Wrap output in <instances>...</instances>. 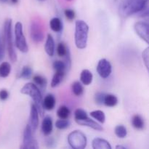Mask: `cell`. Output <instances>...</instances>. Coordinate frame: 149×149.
I'll list each match as a JSON object with an SVG mask.
<instances>
[{
  "mask_svg": "<svg viewBox=\"0 0 149 149\" xmlns=\"http://www.w3.org/2000/svg\"><path fill=\"white\" fill-rule=\"evenodd\" d=\"M90 114L92 117H93L95 119L97 120L99 122H100V123L103 124L106 122V116H105L104 112L102 111H93L90 112Z\"/></svg>",
  "mask_w": 149,
  "mask_h": 149,
  "instance_id": "obj_25",
  "label": "cell"
},
{
  "mask_svg": "<svg viewBox=\"0 0 149 149\" xmlns=\"http://www.w3.org/2000/svg\"><path fill=\"white\" fill-rule=\"evenodd\" d=\"M11 72V65L7 62H3L0 64V77L6 78Z\"/></svg>",
  "mask_w": 149,
  "mask_h": 149,
  "instance_id": "obj_21",
  "label": "cell"
},
{
  "mask_svg": "<svg viewBox=\"0 0 149 149\" xmlns=\"http://www.w3.org/2000/svg\"><path fill=\"white\" fill-rule=\"evenodd\" d=\"M53 68L55 71H61V72H65L66 71V66L63 61H55L53 63Z\"/></svg>",
  "mask_w": 149,
  "mask_h": 149,
  "instance_id": "obj_30",
  "label": "cell"
},
{
  "mask_svg": "<svg viewBox=\"0 0 149 149\" xmlns=\"http://www.w3.org/2000/svg\"><path fill=\"white\" fill-rule=\"evenodd\" d=\"M45 144L49 148H54L55 146V145H56V143H55V141L54 138H47L45 140Z\"/></svg>",
  "mask_w": 149,
  "mask_h": 149,
  "instance_id": "obj_36",
  "label": "cell"
},
{
  "mask_svg": "<svg viewBox=\"0 0 149 149\" xmlns=\"http://www.w3.org/2000/svg\"><path fill=\"white\" fill-rule=\"evenodd\" d=\"M135 15H138L139 17H148V6L146 7L145 8L143 9L142 10H141L140 12H138V13H136Z\"/></svg>",
  "mask_w": 149,
  "mask_h": 149,
  "instance_id": "obj_37",
  "label": "cell"
},
{
  "mask_svg": "<svg viewBox=\"0 0 149 149\" xmlns=\"http://www.w3.org/2000/svg\"><path fill=\"white\" fill-rule=\"evenodd\" d=\"M116 148H122V149H126L127 148L125 146H116Z\"/></svg>",
  "mask_w": 149,
  "mask_h": 149,
  "instance_id": "obj_40",
  "label": "cell"
},
{
  "mask_svg": "<svg viewBox=\"0 0 149 149\" xmlns=\"http://www.w3.org/2000/svg\"><path fill=\"white\" fill-rule=\"evenodd\" d=\"M39 112L36 106L33 103H31L30 111V123L29 125H30L33 132H35V131L37 129L39 126Z\"/></svg>",
  "mask_w": 149,
  "mask_h": 149,
  "instance_id": "obj_11",
  "label": "cell"
},
{
  "mask_svg": "<svg viewBox=\"0 0 149 149\" xmlns=\"http://www.w3.org/2000/svg\"><path fill=\"white\" fill-rule=\"evenodd\" d=\"M33 132L31 130L30 125H26L23 132V145L20 146L22 149H38L39 145L37 141L33 138Z\"/></svg>",
  "mask_w": 149,
  "mask_h": 149,
  "instance_id": "obj_8",
  "label": "cell"
},
{
  "mask_svg": "<svg viewBox=\"0 0 149 149\" xmlns=\"http://www.w3.org/2000/svg\"><path fill=\"white\" fill-rule=\"evenodd\" d=\"M70 113H71V111H70L69 109L65 106H61V107L58 109V111H57L58 116L60 119H68L70 116Z\"/></svg>",
  "mask_w": 149,
  "mask_h": 149,
  "instance_id": "obj_24",
  "label": "cell"
},
{
  "mask_svg": "<svg viewBox=\"0 0 149 149\" xmlns=\"http://www.w3.org/2000/svg\"><path fill=\"white\" fill-rule=\"evenodd\" d=\"M148 23L145 21H138L134 26L137 34L147 44H148Z\"/></svg>",
  "mask_w": 149,
  "mask_h": 149,
  "instance_id": "obj_10",
  "label": "cell"
},
{
  "mask_svg": "<svg viewBox=\"0 0 149 149\" xmlns=\"http://www.w3.org/2000/svg\"><path fill=\"white\" fill-rule=\"evenodd\" d=\"M15 46L20 52H27L29 47L26 42V37L23 34V24L20 22H17L15 26Z\"/></svg>",
  "mask_w": 149,
  "mask_h": 149,
  "instance_id": "obj_6",
  "label": "cell"
},
{
  "mask_svg": "<svg viewBox=\"0 0 149 149\" xmlns=\"http://www.w3.org/2000/svg\"><path fill=\"white\" fill-rule=\"evenodd\" d=\"M87 112L81 109H77L74 112V119L76 120H79V119H85L87 117Z\"/></svg>",
  "mask_w": 149,
  "mask_h": 149,
  "instance_id": "obj_32",
  "label": "cell"
},
{
  "mask_svg": "<svg viewBox=\"0 0 149 149\" xmlns=\"http://www.w3.org/2000/svg\"><path fill=\"white\" fill-rule=\"evenodd\" d=\"M53 129V125H52V120L49 116H46L42 121V130L45 135L47 136L49 135L52 132Z\"/></svg>",
  "mask_w": 149,
  "mask_h": 149,
  "instance_id": "obj_16",
  "label": "cell"
},
{
  "mask_svg": "<svg viewBox=\"0 0 149 149\" xmlns=\"http://www.w3.org/2000/svg\"><path fill=\"white\" fill-rule=\"evenodd\" d=\"M68 142L74 149H84L87 146V140L85 135L79 130L71 132L68 136Z\"/></svg>",
  "mask_w": 149,
  "mask_h": 149,
  "instance_id": "obj_5",
  "label": "cell"
},
{
  "mask_svg": "<svg viewBox=\"0 0 149 149\" xmlns=\"http://www.w3.org/2000/svg\"><path fill=\"white\" fill-rule=\"evenodd\" d=\"M20 93L22 94L26 95H29L31 97L32 100L34 101L33 104L36 106L38 112H39V114H40L41 116H43L45 109H43L42 105V95L38 86H36L33 83H27L22 87V89L20 90Z\"/></svg>",
  "mask_w": 149,
  "mask_h": 149,
  "instance_id": "obj_2",
  "label": "cell"
},
{
  "mask_svg": "<svg viewBox=\"0 0 149 149\" xmlns=\"http://www.w3.org/2000/svg\"><path fill=\"white\" fill-rule=\"evenodd\" d=\"M148 51H149V48L147 47L145 50H143V52H142V58L144 64L146 65V68L147 69H148Z\"/></svg>",
  "mask_w": 149,
  "mask_h": 149,
  "instance_id": "obj_34",
  "label": "cell"
},
{
  "mask_svg": "<svg viewBox=\"0 0 149 149\" xmlns=\"http://www.w3.org/2000/svg\"><path fill=\"white\" fill-rule=\"evenodd\" d=\"M55 41H54L52 35L49 33V34H47V40L45 45V52H47V54L49 56L52 57L54 55V53H55Z\"/></svg>",
  "mask_w": 149,
  "mask_h": 149,
  "instance_id": "obj_14",
  "label": "cell"
},
{
  "mask_svg": "<svg viewBox=\"0 0 149 149\" xmlns=\"http://www.w3.org/2000/svg\"><path fill=\"white\" fill-rule=\"evenodd\" d=\"M68 50H69L68 47L63 42H60L58 45V47H57V54L58 55V56L63 58L66 55L67 52Z\"/></svg>",
  "mask_w": 149,
  "mask_h": 149,
  "instance_id": "obj_29",
  "label": "cell"
},
{
  "mask_svg": "<svg viewBox=\"0 0 149 149\" xmlns=\"http://www.w3.org/2000/svg\"><path fill=\"white\" fill-rule=\"evenodd\" d=\"M118 98L116 95L112 94H106L104 97L103 104L106 105L108 107H114L117 105Z\"/></svg>",
  "mask_w": 149,
  "mask_h": 149,
  "instance_id": "obj_19",
  "label": "cell"
},
{
  "mask_svg": "<svg viewBox=\"0 0 149 149\" xmlns=\"http://www.w3.org/2000/svg\"><path fill=\"white\" fill-rule=\"evenodd\" d=\"M111 64L108 60L103 58L99 61L97 65V72L101 78H108L111 74Z\"/></svg>",
  "mask_w": 149,
  "mask_h": 149,
  "instance_id": "obj_9",
  "label": "cell"
},
{
  "mask_svg": "<svg viewBox=\"0 0 149 149\" xmlns=\"http://www.w3.org/2000/svg\"><path fill=\"white\" fill-rule=\"evenodd\" d=\"M92 146L94 149H111L112 147L106 140L103 138H96L92 143Z\"/></svg>",
  "mask_w": 149,
  "mask_h": 149,
  "instance_id": "obj_15",
  "label": "cell"
},
{
  "mask_svg": "<svg viewBox=\"0 0 149 149\" xmlns=\"http://www.w3.org/2000/svg\"><path fill=\"white\" fill-rule=\"evenodd\" d=\"M64 14H65V17L69 20H72L75 18V12L71 9H66L64 11Z\"/></svg>",
  "mask_w": 149,
  "mask_h": 149,
  "instance_id": "obj_35",
  "label": "cell"
},
{
  "mask_svg": "<svg viewBox=\"0 0 149 149\" xmlns=\"http://www.w3.org/2000/svg\"><path fill=\"white\" fill-rule=\"evenodd\" d=\"M11 1L13 3V4H17L18 0H11Z\"/></svg>",
  "mask_w": 149,
  "mask_h": 149,
  "instance_id": "obj_42",
  "label": "cell"
},
{
  "mask_svg": "<svg viewBox=\"0 0 149 149\" xmlns=\"http://www.w3.org/2000/svg\"><path fill=\"white\" fill-rule=\"evenodd\" d=\"M114 132L118 138H125L127 135V131L126 127L124 125H117L115 127Z\"/></svg>",
  "mask_w": 149,
  "mask_h": 149,
  "instance_id": "obj_28",
  "label": "cell"
},
{
  "mask_svg": "<svg viewBox=\"0 0 149 149\" xmlns=\"http://www.w3.org/2000/svg\"><path fill=\"white\" fill-rule=\"evenodd\" d=\"M33 80L35 82L36 86H39V88H41L42 90H45L47 87V81L45 77H42L41 75H35L33 76Z\"/></svg>",
  "mask_w": 149,
  "mask_h": 149,
  "instance_id": "obj_23",
  "label": "cell"
},
{
  "mask_svg": "<svg viewBox=\"0 0 149 149\" xmlns=\"http://www.w3.org/2000/svg\"><path fill=\"white\" fill-rule=\"evenodd\" d=\"M65 72H61V71H55L53 77H52V81H51V87H56L59 85L63 81L64 76H65Z\"/></svg>",
  "mask_w": 149,
  "mask_h": 149,
  "instance_id": "obj_20",
  "label": "cell"
},
{
  "mask_svg": "<svg viewBox=\"0 0 149 149\" xmlns=\"http://www.w3.org/2000/svg\"><path fill=\"white\" fill-rule=\"evenodd\" d=\"M93 75L89 70L84 69L80 74V81L84 85H90L93 81Z\"/></svg>",
  "mask_w": 149,
  "mask_h": 149,
  "instance_id": "obj_17",
  "label": "cell"
},
{
  "mask_svg": "<svg viewBox=\"0 0 149 149\" xmlns=\"http://www.w3.org/2000/svg\"><path fill=\"white\" fill-rule=\"evenodd\" d=\"M31 38L35 43L42 42L45 38L43 25L37 18L32 20L31 23Z\"/></svg>",
  "mask_w": 149,
  "mask_h": 149,
  "instance_id": "obj_7",
  "label": "cell"
},
{
  "mask_svg": "<svg viewBox=\"0 0 149 149\" xmlns=\"http://www.w3.org/2000/svg\"><path fill=\"white\" fill-rule=\"evenodd\" d=\"M71 89H72L73 93L76 96L81 95L83 92H84V87H83L82 84L78 81H76L73 83L72 85H71Z\"/></svg>",
  "mask_w": 149,
  "mask_h": 149,
  "instance_id": "obj_26",
  "label": "cell"
},
{
  "mask_svg": "<svg viewBox=\"0 0 149 149\" xmlns=\"http://www.w3.org/2000/svg\"><path fill=\"white\" fill-rule=\"evenodd\" d=\"M148 0H122L119 5V15L123 18L135 15L148 6Z\"/></svg>",
  "mask_w": 149,
  "mask_h": 149,
  "instance_id": "obj_1",
  "label": "cell"
},
{
  "mask_svg": "<svg viewBox=\"0 0 149 149\" xmlns=\"http://www.w3.org/2000/svg\"><path fill=\"white\" fill-rule=\"evenodd\" d=\"M4 44L0 40V61H2L4 56Z\"/></svg>",
  "mask_w": 149,
  "mask_h": 149,
  "instance_id": "obj_39",
  "label": "cell"
},
{
  "mask_svg": "<svg viewBox=\"0 0 149 149\" xmlns=\"http://www.w3.org/2000/svg\"><path fill=\"white\" fill-rule=\"evenodd\" d=\"M32 76V69L28 65H25L23 67L19 75V78L23 79H29Z\"/></svg>",
  "mask_w": 149,
  "mask_h": 149,
  "instance_id": "obj_27",
  "label": "cell"
},
{
  "mask_svg": "<svg viewBox=\"0 0 149 149\" xmlns=\"http://www.w3.org/2000/svg\"><path fill=\"white\" fill-rule=\"evenodd\" d=\"M132 126L135 128V129L138 130H141L144 127V120L142 118V116H141L140 115L136 114L135 116H133L132 119Z\"/></svg>",
  "mask_w": 149,
  "mask_h": 149,
  "instance_id": "obj_22",
  "label": "cell"
},
{
  "mask_svg": "<svg viewBox=\"0 0 149 149\" xmlns=\"http://www.w3.org/2000/svg\"><path fill=\"white\" fill-rule=\"evenodd\" d=\"M56 100L53 95L48 94L45 97V98L42 99V107L45 110L52 111L55 108Z\"/></svg>",
  "mask_w": 149,
  "mask_h": 149,
  "instance_id": "obj_13",
  "label": "cell"
},
{
  "mask_svg": "<svg viewBox=\"0 0 149 149\" xmlns=\"http://www.w3.org/2000/svg\"><path fill=\"white\" fill-rule=\"evenodd\" d=\"M8 1H9V0H0V2L7 3V2H8Z\"/></svg>",
  "mask_w": 149,
  "mask_h": 149,
  "instance_id": "obj_41",
  "label": "cell"
},
{
  "mask_svg": "<svg viewBox=\"0 0 149 149\" xmlns=\"http://www.w3.org/2000/svg\"><path fill=\"white\" fill-rule=\"evenodd\" d=\"M89 26L84 20H77L75 23V45L78 49L86 48L88 39Z\"/></svg>",
  "mask_w": 149,
  "mask_h": 149,
  "instance_id": "obj_4",
  "label": "cell"
},
{
  "mask_svg": "<svg viewBox=\"0 0 149 149\" xmlns=\"http://www.w3.org/2000/svg\"><path fill=\"white\" fill-rule=\"evenodd\" d=\"M9 93L5 89H2L0 90V100H5L8 98Z\"/></svg>",
  "mask_w": 149,
  "mask_h": 149,
  "instance_id": "obj_38",
  "label": "cell"
},
{
  "mask_svg": "<svg viewBox=\"0 0 149 149\" xmlns=\"http://www.w3.org/2000/svg\"><path fill=\"white\" fill-rule=\"evenodd\" d=\"M106 95V93H101V92H98L95 94V103L97 105H101L103 104V102H104V97Z\"/></svg>",
  "mask_w": 149,
  "mask_h": 149,
  "instance_id": "obj_33",
  "label": "cell"
},
{
  "mask_svg": "<svg viewBox=\"0 0 149 149\" xmlns=\"http://www.w3.org/2000/svg\"><path fill=\"white\" fill-rule=\"evenodd\" d=\"M76 122H77L78 125H82V126L89 127L92 128V129L95 130H97V131L103 130V127L100 126L98 123L95 122L94 120L90 119L88 116H87V118H85V119H79V120H76Z\"/></svg>",
  "mask_w": 149,
  "mask_h": 149,
  "instance_id": "obj_12",
  "label": "cell"
},
{
  "mask_svg": "<svg viewBox=\"0 0 149 149\" xmlns=\"http://www.w3.org/2000/svg\"><path fill=\"white\" fill-rule=\"evenodd\" d=\"M49 27L53 31L56 33H61L63 31V23L58 17H53L49 21Z\"/></svg>",
  "mask_w": 149,
  "mask_h": 149,
  "instance_id": "obj_18",
  "label": "cell"
},
{
  "mask_svg": "<svg viewBox=\"0 0 149 149\" xmlns=\"http://www.w3.org/2000/svg\"><path fill=\"white\" fill-rule=\"evenodd\" d=\"M66 1H72V0H66Z\"/></svg>",
  "mask_w": 149,
  "mask_h": 149,
  "instance_id": "obj_43",
  "label": "cell"
},
{
  "mask_svg": "<svg viewBox=\"0 0 149 149\" xmlns=\"http://www.w3.org/2000/svg\"><path fill=\"white\" fill-rule=\"evenodd\" d=\"M70 122L67 119H59V120L56 121L55 122V127L58 128V130H65L69 127L70 126Z\"/></svg>",
  "mask_w": 149,
  "mask_h": 149,
  "instance_id": "obj_31",
  "label": "cell"
},
{
  "mask_svg": "<svg viewBox=\"0 0 149 149\" xmlns=\"http://www.w3.org/2000/svg\"><path fill=\"white\" fill-rule=\"evenodd\" d=\"M13 20L11 18H7L4 23V40L8 52L9 58L12 63L17 61V54L15 50L13 39V31H12Z\"/></svg>",
  "mask_w": 149,
  "mask_h": 149,
  "instance_id": "obj_3",
  "label": "cell"
}]
</instances>
